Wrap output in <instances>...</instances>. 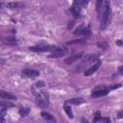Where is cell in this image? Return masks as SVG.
Returning <instances> with one entry per match:
<instances>
[{
	"label": "cell",
	"mask_w": 123,
	"mask_h": 123,
	"mask_svg": "<svg viewBox=\"0 0 123 123\" xmlns=\"http://www.w3.org/2000/svg\"><path fill=\"white\" fill-rule=\"evenodd\" d=\"M111 19V4L109 1L105 2V6H104V12H103V15H102V22L100 25V29L104 30L106 29Z\"/></svg>",
	"instance_id": "6da1fadb"
},
{
	"label": "cell",
	"mask_w": 123,
	"mask_h": 123,
	"mask_svg": "<svg viewBox=\"0 0 123 123\" xmlns=\"http://www.w3.org/2000/svg\"><path fill=\"white\" fill-rule=\"evenodd\" d=\"M66 103L67 104H72V105H80V104L85 103V99H83V98H72V99L67 100Z\"/></svg>",
	"instance_id": "8fae6325"
},
{
	"label": "cell",
	"mask_w": 123,
	"mask_h": 123,
	"mask_svg": "<svg viewBox=\"0 0 123 123\" xmlns=\"http://www.w3.org/2000/svg\"><path fill=\"white\" fill-rule=\"evenodd\" d=\"M2 41L6 44H10V45H16L18 44V40L16 38L13 37H8V38H2Z\"/></svg>",
	"instance_id": "7c38bea8"
},
{
	"label": "cell",
	"mask_w": 123,
	"mask_h": 123,
	"mask_svg": "<svg viewBox=\"0 0 123 123\" xmlns=\"http://www.w3.org/2000/svg\"><path fill=\"white\" fill-rule=\"evenodd\" d=\"M108 94H109V89L108 88H100V89L93 90L91 92V96L93 98L102 97V96H105V95H108Z\"/></svg>",
	"instance_id": "5b68a950"
},
{
	"label": "cell",
	"mask_w": 123,
	"mask_h": 123,
	"mask_svg": "<svg viewBox=\"0 0 123 123\" xmlns=\"http://www.w3.org/2000/svg\"><path fill=\"white\" fill-rule=\"evenodd\" d=\"M100 65H101V62L100 61H97L95 64H93L91 67H89L88 69H86L85 71V76H90V75H92L94 72H96V70L100 67Z\"/></svg>",
	"instance_id": "8992f818"
},
{
	"label": "cell",
	"mask_w": 123,
	"mask_h": 123,
	"mask_svg": "<svg viewBox=\"0 0 123 123\" xmlns=\"http://www.w3.org/2000/svg\"><path fill=\"white\" fill-rule=\"evenodd\" d=\"M121 86V84H118V85H116V86H111L110 88L111 89H114V88H117V87H120Z\"/></svg>",
	"instance_id": "d4e9b609"
},
{
	"label": "cell",
	"mask_w": 123,
	"mask_h": 123,
	"mask_svg": "<svg viewBox=\"0 0 123 123\" xmlns=\"http://www.w3.org/2000/svg\"><path fill=\"white\" fill-rule=\"evenodd\" d=\"M6 115V109H2L0 111V121H4V117Z\"/></svg>",
	"instance_id": "603a6c76"
},
{
	"label": "cell",
	"mask_w": 123,
	"mask_h": 123,
	"mask_svg": "<svg viewBox=\"0 0 123 123\" xmlns=\"http://www.w3.org/2000/svg\"><path fill=\"white\" fill-rule=\"evenodd\" d=\"M29 112H30V108H29V107H21V108L19 109V114H20V116H22V117L27 116V115L29 114Z\"/></svg>",
	"instance_id": "9a60e30c"
},
{
	"label": "cell",
	"mask_w": 123,
	"mask_h": 123,
	"mask_svg": "<svg viewBox=\"0 0 123 123\" xmlns=\"http://www.w3.org/2000/svg\"><path fill=\"white\" fill-rule=\"evenodd\" d=\"M2 6H3V4H2V3H0V9L2 8Z\"/></svg>",
	"instance_id": "4dcf8cb0"
},
{
	"label": "cell",
	"mask_w": 123,
	"mask_h": 123,
	"mask_svg": "<svg viewBox=\"0 0 123 123\" xmlns=\"http://www.w3.org/2000/svg\"><path fill=\"white\" fill-rule=\"evenodd\" d=\"M118 117H119V118H121V117H122V111H120V112L118 113Z\"/></svg>",
	"instance_id": "f1b7e54d"
},
{
	"label": "cell",
	"mask_w": 123,
	"mask_h": 123,
	"mask_svg": "<svg viewBox=\"0 0 123 123\" xmlns=\"http://www.w3.org/2000/svg\"><path fill=\"white\" fill-rule=\"evenodd\" d=\"M84 53H80V54H77V55H73V56H70L68 58H66L64 60V62L66 64H70V63H73L74 62H77L79 59H81L82 57H84Z\"/></svg>",
	"instance_id": "52a82bcc"
},
{
	"label": "cell",
	"mask_w": 123,
	"mask_h": 123,
	"mask_svg": "<svg viewBox=\"0 0 123 123\" xmlns=\"http://www.w3.org/2000/svg\"><path fill=\"white\" fill-rule=\"evenodd\" d=\"M39 75V72L37 70L35 69H30V68H26L22 71V76L27 77V78H36Z\"/></svg>",
	"instance_id": "277c9868"
},
{
	"label": "cell",
	"mask_w": 123,
	"mask_h": 123,
	"mask_svg": "<svg viewBox=\"0 0 123 123\" xmlns=\"http://www.w3.org/2000/svg\"><path fill=\"white\" fill-rule=\"evenodd\" d=\"M66 53V48L62 46H55V48L52 50V54L49 55V58H60L62 57Z\"/></svg>",
	"instance_id": "3957f363"
},
{
	"label": "cell",
	"mask_w": 123,
	"mask_h": 123,
	"mask_svg": "<svg viewBox=\"0 0 123 123\" xmlns=\"http://www.w3.org/2000/svg\"><path fill=\"white\" fill-rule=\"evenodd\" d=\"M122 69H123V67L120 66V67H119V73H122Z\"/></svg>",
	"instance_id": "f546056e"
},
{
	"label": "cell",
	"mask_w": 123,
	"mask_h": 123,
	"mask_svg": "<svg viewBox=\"0 0 123 123\" xmlns=\"http://www.w3.org/2000/svg\"><path fill=\"white\" fill-rule=\"evenodd\" d=\"M86 39L85 38H80V39H76V40H72V41H68L67 44L68 45H72V44H77V43H80V44H84L86 43Z\"/></svg>",
	"instance_id": "d6986e66"
},
{
	"label": "cell",
	"mask_w": 123,
	"mask_h": 123,
	"mask_svg": "<svg viewBox=\"0 0 123 123\" xmlns=\"http://www.w3.org/2000/svg\"><path fill=\"white\" fill-rule=\"evenodd\" d=\"M63 109H64V111H65L66 114H67L70 118H73V111H72V110H71L70 106H68V104H67V103H65V104H64Z\"/></svg>",
	"instance_id": "ac0fdd59"
},
{
	"label": "cell",
	"mask_w": 123,
	"mask_h": 123,
	"mask_svg": "<svg viewBox=\"0 0 123 123\" xmlns=\"http://www.w3.org/2000/svg\"><path fill=\"white\" fill-rule=\"evenodd\" d=\"M97 45H98V47L103 48V49H108V47H109V44L107 42H99V43H97Z\"/></svg>",
	"instance_id": "7402d4cb"
},
{
	"label": "cell",
	"mask_w": 123,
	"mask_h": 123,
	"mask_svg": "<svg viewBox=\"0 0 123 123\" xmlns=\"http://www.w3.org/2000/svg\"><path fill=\"white\" fill-rule=\"evenodd\" d=\"M71 12H72V13H73L76 17H78V16L80 15V12H81V6H80V4L77 2V0H74L73 5H72V7H71Z\"/></svg>",
	"instance_id": "ba28073f"
},
{
	"label": "cell",
	"mask_w": 123,
	"mask_h": 123,
	"mask_svg": "<svg viewBox=\"0 0 123 123\" xmlns=\"http://www.w3.org/2000/svg\"><path fill=\"white\" fill-rule=\"evenodd\" d=\"M90 34V31L88 28H85L83 25H81L80 27L77 28V30L74 32V35H85V36H87Z\"/></svg>",
	"instance_id": "9c48e42d"
},
{
	"label": "cell",
	"mask_w": 123,
	"mask_h": 123,
	"mask_svg": "<svg viewBox=\"0 0 123 123\" xmlns=\"http://www.w3.org/2000/svg\"><path fill=\"white\" fill-rule=\"evenodd\" d=\"M6 7L9 8V9H19V8L23 7V4L22 3H17V2H11V3L6 4Z\"/></svg>",
	"instance_id": "4fadbf2b"
},
{
	"label": "cell",
	"mask_w": 123,
	"mask_h": 123,
	"mask_svg": "<svg viewBox=\"0 0 123 123\" xmlns=\"http://www.w3.org/2000/svg\"><path fill=\"white\" fill-rule=\"evenodd\" d=\"M35 86H36L37 88L43 87V86H44V82H43V81H39V82H37V83L35 84Z\"/></svg>",
	"instance_id": "cb8c5ba5"
},
{
	"label": "cell",
	"mask_w": 123,
	"mask_h": 123,
	"mask_svg": "<svg viewBox=\"0 0 123 123\" xmlns=\"http://www.w3.org/2000/svg\"><path fill=\"white\" fill-rule=\"evenodd\" d=\"M103 121H105V122H110L111 120H110V118H107V117H106V118H103Z\"/></svg>",
	"instance_id": "83f0119b"
},
{
	"label": "cell",
	"mask_w": 123,
	"mask_h": 123,
	"mask_svg": "<svg viewBox=\"0 0 123 123\" xmlns=\"http://www.w3.org/2000/svg\"><path fill=\"white\" fill-rule=\"evenodd\" d=\"M103 2H104V0H96V12L98 14V17L100 16V13H101V11H102Z\"/></svg>",
	"instance_id": "2e32d148"
},
{
	"label": "cell",
	"mask_w": 123,
	"mask_h": 123,
	"mask_svg": "<svg viewBox=\"0 0 123 123\" xmlns=\"http://www.w3.org/2000/svg\"><path fill=\"white\" fill-rule=\"evenodd\" d=\"M73 25H74V21H71V22H70V24H68L67 28H68V29H71V28L73 27Z\"/></svg>",
	"instance_id": "484cf974"
},
{
	"label": "cell",
	"mask_w": 123,
	"mask_h": 123,
	"mask_svg": "<svg viewBox=\"0 0 123 123\" xmlns=\"http://www.w3.org/2000/svg\"><path fill=\"white\" fill-rule=\"evenodd\" d=\"M0 106H1L2 108L8 109V108H12L14 105H13L12 102H10V101H8V100L6 99V100H4V101H0Z\"/></svg>",
	"instance_id": "e0dca14e"
},
{
	"label": "cell",
	"mask_w": 123,
	"mask_h": 123,
	"mask_svg": "<svg viewBox=\"0 0 123 123\" xmlns=\"http://www.w3.org/2000/svg\"><path fill=\"white\" fill-rule=\"evenodd\" d=\"M116 44H117L118 46H122V44H123V43H122V41H121V40H117V41H116Z\"/></svg>",
	"instance_id": "4316f807"
},
{
	"label": "cell",
	"mask_w": 123,
	"mask_h": 123,
	"mask_svg": "<svg viewBox=\"0 0 123 123\" xmlns=\"http://www.w3.org/2000/svg\"><path fill=\"white\" fill-rule=\"evenodd\" d=\"M0 98L2 99H7V100H13V99H16V96L8 92V91H5V90H0Z\"/></svg>",
	"instance_id": "30bf717a"
},
{
	"label": "cell",
	"mask_w": 123,
	"mask_h": 123,
	"mask_svg": "<svg viewBox=\"0 0 123 123\" xmlns=\"http://www.w3.org/2000/svg\"><path fill=\"white\" fill-rule=\"evenodd\" d=\"M93 115H94V118H93V121L94 122H97V121H100L101 120V112L99 111H95Z\"/></svg>",
	"instance_id": "ffe728a7"
},
{
	"label": "cell",
	"mask_w": 123,
	"mask_h": 123,
	"mask_svg": "<svg viewBox=\"0 0 123 123\" xmlns=\"http://www.w3.org/2000/svg\"><path fill=\"white\" fill-rule=\"evenodd\" d=\"M55 48V45H50V44H43V45H37L30 47L29 49L31 51L35 52H46V51H52Z\"/></svg>",
	"instance_id": "7a4b0ae2"
},
{
	"label": "cell",
	"mask_w": 123,
	"mask_h": 123,
	"mask_svg": "<svg viewBox=\"0 0 123 123\" xmlns=\"http://www.w3.org/2000/svg\"><path fill=\"white\" fill-rule=\"evenodd\" d=\"M77 2L80 4V6H81V8L82 7H86L87 6V4H88V2H89V0H77Z\"/></svg>",
	"instance_id": "44dd1931"
},
{
	"label": "cell",
	"mask_w": 123,
	"mask_h": 123,
	"mask_svg": "<svg viewBox=\"0 0 123 123\" xmlns=\"http://www.w3.org/2000/svg\"><path fill=\"white\" fill-rule=\"evenodd\" d=\"M41 116L44 118V119H46L47 121H50V122H55L56 121V119L53 117V115H51L49 112H47V111H41Z\"/></svg>",
	"instance_id": "5bb4252c"
}]
</instances>
